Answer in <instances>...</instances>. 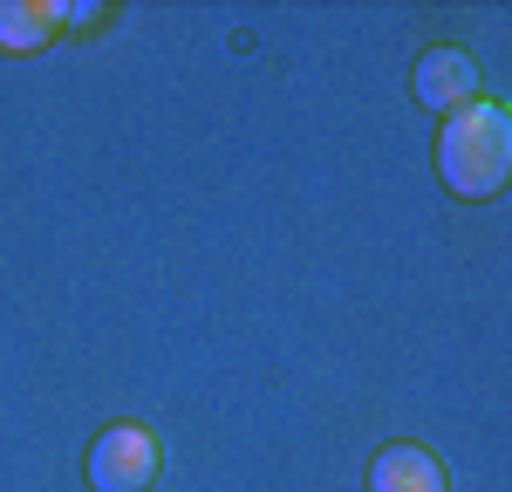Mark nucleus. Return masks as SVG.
Segmentation results:
<instances>
[{"mask_svg": "<svg viewBox=\"0 0 512 492\" xmlns=\"http://www.w3.org/2000/svg\"><path fill=\"white\" fill-rule=\"evenodd\" d=\"M512 171V117L499 103H465L437 137V178L458 199H492Z\"/></svg>", "mask_w": 512, "mask_h": 492, "instance_id": "obj_1", "label": "nucleus"}, {"mask_svg": "<svg viewBox=\"0 0 512 492\" xmlns=\"http://www.w3.org/2000/svg\"><path fill=\"white\" fill-rule=\"evenodd\" d=\"M151 479H158V445H151V431L110 424V431L89 445V486L96 492H144Z\"/></svg>", "mask_w": 512, "mask_h": 492, "instance_id": "obj_2", "label": "nucleus"}, {"mask_svg": "<svg viewBox=\"0 0 512 492\" xmlns=\"http://www.w3.org/2000/svg\"><path fill=\"white\" fill-rule=\"evenodd\" d=\"M417 103L424 110H444V117H458L465 103H478V69L465 48H431L424 62H417Z\"/></svg>", "mask_w": 512, "mask_h": 492, "instance_id": "obj_3", "label": "nucleus"}, {"mask_svg": "<svg viewBox=\"0 0 512 492\" xmlns=\"http://www.w3.org/2000/svg\"><path fill=\"white\" fill-rule=\"evenodd\" d=\"M369 492H444V465L424 445H390L369 465Z\"/></svg>", "mask_w": 512, "mask_h": 492, "instance_id": "obj_4", "label": "nucleus"}, {"mask_svg": "<svg viewBox=\"0 0 512 492\" xmlns=\"http://www.w3.org/2000/svg\"><path fill=\"white\" fill-rule=\"evenodd\" d=\"M55 21H62V7H14V0H0V48H41L55 35Z\"/></svg>", "mask_w": 512, "mask_h": 492, "instance_id": "obj_5", "label": "nucleus"}]
</instances>
